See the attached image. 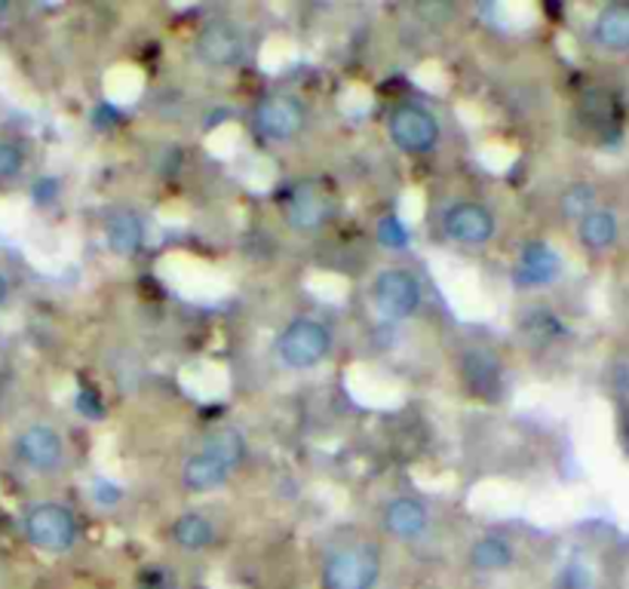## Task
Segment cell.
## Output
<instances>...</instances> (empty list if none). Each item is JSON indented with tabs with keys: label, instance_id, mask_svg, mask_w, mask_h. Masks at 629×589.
<instances>
[{
	"label": "cell",
	"instance_id": "6da1fadb",
	"mask_svg": "<svg viewBox=\"0 0 629 589\" xmlns=\"http://www.w3.org/2000/svg\"><path fill=\"white\" fill-rule=\"evenodd\" d=\"M384 553L372 540H341L320 565V589H378Z\"/></svg>",
	"mask_w": 629,
	"mask_h": 589
},
{
	"label": "cell",
	"instance_id": "7a4b0ae2",
	"mask_svg": "<svg viewBox=\"0 0 629 589\" xmlns=\"http://www.w3.org/2000/svg\"><path fill=\"white\" fill-rule=\"evenodd\" d=\"M22 538L47 556H65L81 543V523L74 510L59 501H37L22 513Z\"/></svg>",
	"mask_w": 629,
	"mask_h": 589
},
{
	"label": "cell",
	"instance_id": "3957f363",
	"mask_svg": "<svg viewBox=\"0 0 629 589\" xmlns=\"http://www.w3.org/2000/svg\"><path fill=\"white\" fill-rule=\"evenodd\" d=\"M332 329L317 317H295L289 320L280 335L273 338V354L292 371H310L323 366L332 354Z\"/></svg>",
	"mask_w": 629,
	"mask_h": 589
},
{
	"label": "cell",
	"instance_id": "277c9868",
	"mask_svg": "<svg viewBox=\"0 0 629 589\" xmlns=\"http://www.w3.org/2000/svg\"><path fill=\"white\" fill-rule=\"evenodd\" d=\"M387 135H391V142L403 154L424 157V154H433L440 148L443 123L424 105L399 101V105H393L391 114H387Z\"/></svg>",
	"mask_w": 629,
	"mask_h": 589
},
{
	"label": "cell",
	"instance_id": "5b68a950",
	"mask_svg": "<svg viewBox=\"0 0 629 589\" xmlns=\"http://www.w3.org/2000/svg\"><path fill=\"white\" fill-rule=\"evenodd\" d=\"M194 56L215 71L237 68L249 56V34L234 19H212L194 37Z\"/></svg>",
	"mask_w": 629,
	"mask_h": 589
},
{
	"label": "cell",
	"instance_id": "8992f818",
	"mask_svg": "<svg viewBox=\"0 0 629 589\" xmlns=\"http://www.w3.org/2000/svg\"><path fill=\"white\" fill-rule=\"evenodd\" d=\"M372 302L384 320H411L424 304V283L408 268L381 270L372 283Z\"/></svg>",
	"mask_w": 629,
	"mask_h": 589
},
{
	"label": "cell",
	"instance_id": "52a82bcc",
	"mask_svg": "<svg viewBox=\"0 0 629 589\" xmlns=\"http://www.w3.org/2000/svg\"><path fill=\"white\" fill-rule=\"evenodd\" d=\"M335 216V197L325 191L323 182L298 179L283 194V219L298 234H317Z\"/></svg>",
	"mask_w": 629,
	"mask_h": 589
},
{
	"label": "cell",
	"instance_id": "ba28073f",
	"mask_svg": "<svg viewBox=\"0 0 629 589\" xmlns=\"http://www.w3.org/2000/svg\"><path fill=\"white\" fill-rule=\"evenodd\" d=\"M13 457L22 470L50 476L65 464V437L52 424H28L13 437Z\"/></svg>",
	"mask_w": 629,
	"mask_h": 589
},
{
	"label": "cell",
	"instance_id": "9c48e42d",
	"mask_svg": "<svg viewBox=\"0 0 629 589\" xmlns=\"http://www.w3.org/2000/svg\"><path fill=\"white\" fill-rule=\"evenodd\" d=\"M307 126V108L305 101L295 99V96H268L256 105L252 111V130L258 138L273 142V145H286L295 142L298 135L305 133Z\"/></svg>",
	"mask_w": 629,
	"mask_h": 589
},
{
	"label": "cell",
	"instance_id": "30bf717a",
	"mask_svg": "<svg viewBox=\"0 0 629 589\" xmlns=\"http://www.w3.org/2000/svg\"><path fill=\"white\" fill-rule=\"evenodd\" d=\"M443 234L445 240L458 243V246H489L497 234V219L485 203L458 200L452 203L443 212Z\"/></svg>",
	"mask_w": 629,
	"mask_h": 589
},
{
	"label": "cell",
	"instance_id": "8fae6325",
	"mask_svg": "<svg viewBox=\"0 0 629 589\" xmlns=\"http://www.w3.org/2000/svg\"><path fill=\"white\" fill-rule=\"evenodd\" d=\"M458 375L464 381V388L470 390L477 400H489L497 403L504 393V366L501 359L485 351V347H470L464 351L458 359Z\"/></svg>",
	"mask_w": 629,
	"mask_h": 589
},
{
	"label": "cell",
	"instance_id": "7c38bea8",
	"mask_svg": "<svg viewBox=\"0 0 629 589\" xmlns=\"http://www.w3.org/2000/svg\"><path fill=\"white\" fill-rule=\"evenodd\" d=\"M562 277V255L556 253V246H550L544 240H531L526 243L516 265H513V283L519 289H544L553 286Z\"/></svg>",
	"mask_w": 629,
	"mask_h": 589
},
{
	"label": "cell",
	"instance_id": "4fadbf2b",
	"mask_svg": "<svg viewBox=\"0 0 629 589\" xmlns=\"http://www.w3.org/2000/svg\"><path fill=\"white\" fill-rule=\"evenodd\" d=\"M430 506L415 498V494H399L384 504L381 510V525L384 531L391 535L393 540H403V543H411V540H421L430 531Z\"/></svg>",
	"mask_w": 629,
	"mask_h": 589
},
{
	"label": "cell",
	"instance_id": "5bb4252c",
	"mask_svg": "<svg viewBox=\"0 0 629 589\" xmlns=\"http://www.w3.org/2000/svg\"><path fill=\"white\" fill-rule=\"evenodd\" d=\"M470 572L482 577H497L516 568V543L507 535H479L467 550Z\"/></svg>",
	"mask_w": 629,
	"mask_h": 589
},
{
	"label": "cell",
	"instance_id": "9a60e30c",
	"mask_svg": "<svg viewBox=\"0 0 629 589\" xmlns=\"http://www.w3.org/2000/svg\"><path fill=\"white\" fill-rule=\"evenodd\" d=\"M231 473H234L231 464H224L222 457L212 455L209 449H200L197 455H190L182 464V486L190 494H209V491L227 486Z\"/></svg>",
	"mask_w": 629,
	"mask_h": 589
},
{
	"label": "cell",
	"instance_id": "2e32d148",
	"mask_svg": "<svg viewBox=\"0 0 629 589\" xmlns=\"http://www.w3.org/2000/svg\"><path fill=\"white\" fill-rule=\"evenodd\" d=\"M104 246L118 258H133L145 246V219L136 209H118L104 221Z\"/></svg>",
	"mask_w": 629,
	"mask_h": 589
},
{
	"label": "cell",
	"instance_id": "e0dca14e",
	"mask_svg": "<svg viewBox=\"0 0 629 589\" xmlns=\"http://www.w3.org/2000/svg\"><path fill=\"white\" fill-rule=\"evenodd\" d=\"M170 538L172 543L182 550V553H190V556H197V553H206V550H212L215 547V540H219V528L215 523L203 516V513H197V510H187L182 513L170 528Z\"/></svg>",
	"mask_w": 629,
	"mask_h": 589
},
{
	"label": "cell",
	"instance_id": "ac0fdd59",
	"mask_svg": "<svg viewBox=\"0 0 629 589\" xmlns=\"http://www.w3.org/2000/svg\"><path fill=\"white\" fill-rule=\"evenodd\" d=\"M593 40L608 52H629V3H608L593 22Z\"/></svg>",
	"mask_w": 629,
	"mask_h": 589
},
{
	"label": "cell",
	"instance_id": "d6986e66",
	"mask_svg": "<svg viewBox=\"0 0 629 589\" xmlns=\"http://www.w3.org/2000/svg\"><path fill=\"white\" fill-rule=\"evenodd\" d=\"M620 234V224L612 209H593L590 216H583L578 221V236L580 243L590 249V253H602V249H612Z\"/></svg>",
	"mask_w": 629,
	"mask_h": 589
},
{
	"label": "cell",
	"instance_id": "ffe728a7",
	"mask_svg": "<svg viewBox=\"0 0 629 589\" xmlns=\"http://www.w3.org/2000/svg\"><path fill=\"white\" fill-rule=\"evenodd\" d=\"M595 203H599L595 187L590 185V182H575V185H568L565 191H562L559 209H562V216H565V219L580 221L583 216H590L593 209H599Z\"/></svg>",
	"mask_w": 629,
	"mask_h": 589
},
{
	"label": "cell",
	"instance_id": "44dd1931",
	"mask_svg": "<svg viewBox=\"0 0 629 589\" xmlns=\"http://www.w3.org/2000/svg\"><path fill=\"white\" fill-rule=\"evenodd\" d=\"M28 169V151L16 138H0V187L13 185Z\"/></svg>",
	"mask_w": 629,
	"mask_h": 589
},
{
	"label": "cell",
	"instance_id": "7402d4cb",
	"mask_svg": "<svg viewBox=\"0 0 629 589\" xmlns=\"http://www.w3.org/2000/svg\"><path fill=\"white\" fill-rule=\"evenodd\" d=\"M203 449H209L212 455H219L224 464H231V467L237 470L239 464H243V457H246V439H243L239 430L224 427V430H215V433L209 437Z\"/></svg>",
	"mask_w": 629,
	"mask_h": 589
},
{
	"label": "cell",
	"instance_id": "603a6c76",
	"mask_svg": "<svg viewBox=\"0 0 629 589\" xmlns=\"http://www.w3.org/2000/svg\"><path fill=\"white\" fill-rule=\"evenodd\" d=\"M374 240H378V246H381V249L403 253L408 243H411V228L403 221V216L387 212V216H381L378 228H374Z\"/></svg>",
	"mask_w": 629,
	"mask_h": 589
},
{
	"label": "cell",
	"instance_id": "cb8c5ba5",
	"mask_svg": "<svg viewBox=\"0 0 629 589\" xmlns=\"http://www.w3.org/2000/svg\"><path fill=\"white\" fill-rule=\"evenodd\" d=\"M553 587L556 589H593L595 587L593 568H590V565H587L580 556H571L565 565H562L559 572H556Z\"/></svg>",
	"mask_w": 629,
	"mask_h": 589
},
{
	"label": "cell",
	"instance_id": "d4e9b609",
	"mask_svg": "<svg viewBox=\"0 0 629 589\" xmlns=\"http://www.w3.org/2000/svg\"><path fill=\"white\" fill-rule=\"evenodd\" d=\"M522 326L528 329V335L538 338V341H553V338L562 335V320L553 314V310H546V307L528 310Z\"/></svg>",
	"mask_w": 629,
	"mask_h": 589
},
{
	"label": "cell",
	"instance_id": "484cf974",
	"mask_svg": "<svg viewBox=\"0 0 629 589\" xmlns=\"http://www.w3.org/2000/svg\"><path fill=\"white\" fill-rule=\"evenodd\" d=\"M123 498H126V491L118 482H111V479H96L92 482V501L99 506H118Z\"/></svg>",
	"mask_w": 629,
	"mask_h": 589
},
{
	"label": "cell",
	"instance_id": "4316f807",
	"mask_svg": "<svg viewBox=\"0 0 629 589\" xmlns=\"http://www.w3.org/2000/svg\"><path fill=\"white\" fill-rule=\"evenodd\" d=\"M612 384L617 393L629 396V354H620L612 363Z\"/></svg>",
	"mask_w": 629,
	"mask_h": 589
},
{
	"label": "cell",
	"instance_id": "83f0119b",
	"mask_svg": "<svg viewBox=\"0 0 629 589\" xmlns=\"http://www.w3.org/2000/svg\"><path fill=\"white\" fill-rule=\"evenodd\" d=\"M77 408L84 412L89 421H99L104 415L102 403H99V396H96V390H81L77 393Z\"/></svg>",
	"mask_w": 629,
	"mask_h": 589
},
{
	"label": "cell",
	"instance_id": "f1b7e54d",
	"mask_svg": "<svg viewBox=\"0 0 629 589\" xmlns=\"http://www.w3.org/2000/svg\"><path fill=\"white\" fill-rule=\"evenodd\" d=\"M59 197V182L55 179H40L35 185V203L37 206H50Z\"/></svg>",
	"mask_w": 629,
	"mask_h": 589
},
{
	"label": "cell",
	"instance_id": "f546056e",
	"mask_svg": "<svg viewBox=\"0 0 629 589\" xmlns=\"http://www.w3.org/2000/svg\"><path fill=\"white\" fill-rule=\"evenodd\" d=\"M10 292H13V289H10V277L0 270V307L10 302Z\"/></svg>",
	"mask_w": 629,
	"mask_h": 589
}]
</instances>
